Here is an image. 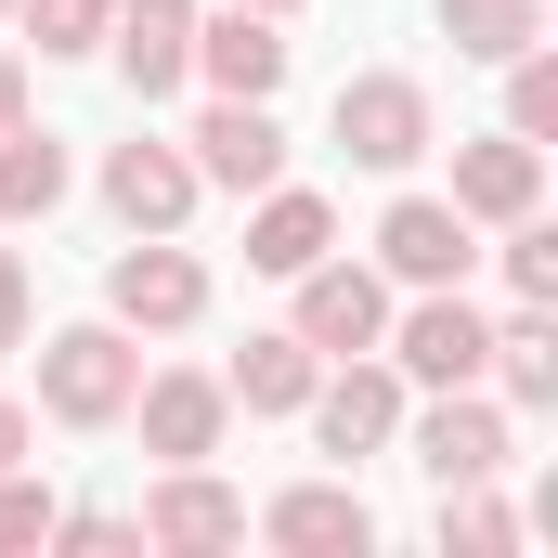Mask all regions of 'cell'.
<instances>
[{
	"label": "cell",
	"instance_id": "1",
	"mask_svg": "<svg viewBox=\"0 0 558 558\" xmlns=\"http://www.w3.org/2000/svg\"><path fill=\"white\" fill-rule=\"evenodd\" d=\"M131 390H143V351H131L118 312L39 338V416H52V428H118V416H131Z\"/></svg>",
	"mask_w": 558,
	"mask_h": 558
},
{
	"label": "cell",
	"instance_id": "2",
	"mask_svg": "<svg viewBox=\"0 0 558 558\" xmlns=\"http://www.w3.org/2000/svg\"><path fill=\"white\" fill-rule=\"evenodd\" d=\"M325 131H338V156L351 169H377V182H403L428 143V78H403V65H364V78H338V105H325Z\"/></svg>",
	"mask_w": 558,
	"mask_h": 558
},
{
	"label": "cell",
	"instance_id": "3",
	"mask_svg": "<svg viewBox=\"0 0 558 558\" xmlns=\"http://www.w3.org/2000/svg\"><path fill=\"white\" fill-rule=\"evenodd\" d=\"M105 312H118L131 338H182V325H208V260H195L182 234H131V247L105 260Z\"/></svg>",
	"mask_w": 558,
	"mask_h": 558
},
{
	"label": "cell",
	"instance_id": "4",
	"mask_svg": "<svg viewBox=\"0 0 558 558\" xmlns=\"http://www.w3.org/2000/svg\"><path fill=\"white\" fill-rule=\"evenodd\" d=\"M377 351L403 364V390H481L494 325H481V299H468V286H416V312H390V338H377Z\"/></svg>",
	"mask_w": 558,
	"mask_h": 558
},
{
	"label": "cell",
	"instance_id": "5",
	"mask_svg": "<svg viewBox=\"0 0 558 558\" xmlns=\"http://www.w3.org/2000/svg\"><path fill=\"white\" fill-rule=\"evenodd\" d=\"M403 403H416V390H403V364L338 351V364L312 377V403H299V416H312V441H325V454H390V441H403Z\"/></svg>",
	"mask_w": 558,
	"mask_h": 558
},
{
	"label": "cell",
	"instance_id": "6",
	"mask_svg": "<svg viewBox=\"0 0 558 558\" xmlns=\"http://www.w3.org/2000/svg\"><path fill=\"white\" fill-rule=\"evenodd\" d=\"M286 286H299V312H286V325H299V338H312L325 364H338V351H377V338H390V274H377V260H338V247H325L312 274H286Z\"/></svg>",
	"mask_w": 558,
	"mask_h": 558
},
{
	"label": "cell",
	"instance_id": "7",
	"mask_svg": "<svg viewBox=\"0 0 558 558\" xmlns=\"http://www.w3.org/2000/svg\"><path fill=\"white\" fill-rule=\"evenodd\" d=\"M468 260H481V221L454 195H390L377 208V274L390 286H468Z\"/></svg>",
	"mask_w": 558,
	"mask_h": 558
},
{
	"label": "cell",
	"instance_id": "8",
	"mask_svg": "<svg viewBox=\"0 0 558 558\" xmlns=\"http://www.w3.org/2000/svg\"><path fill=\"white\" fill-rule=\"evenodd\" d=\"M403 441H416V468L454 494V481H494L507 468V403L494 390H428V403H403Z\"/></svg>",
	"mask_w": 558,
	"mask_h": 558
},
{
	"label": "cell",
	"instance_id": "9",
	"mask_svg": "<svg viewBox=\"0 0 558 558\" xmlns=\"http://www.w3.org/2000/svg\"><path fill=\"white\" fill-rule=\"evenodd\" d=\"M143 546H156V558H221V546H247V494L195 454V468H169V481L143 494Z\"/></svg>",
	"mask_w": 558,
	"mask_h": 558
},
{
	"label": "cell",
	"instance_id": "10",
	"mask_svg": "<svg viewBox=\"0 0 558 558\" xmlns=\"http://www.w3.org/2000/svg\"><path fill=\"white\" fill-rule=\"evenodd\" d=\"M131 416H143V454H156V468H195V454H221L234 390H221L208 364H156V377L131 390Z\"/></svg>",
	"mask_w": 558,
	"mask_h": 558
},
{
	"label": "cell",
	"instance_id": "11",
	"mask_svg": "<svg viewBox=\"0 0 558 558\" xmlns=\"http://www.w3.org/2000/svg\"><path fill=\"white\" fill-rule=\"evenodd\" d=\"M182 156H195L208 195H260V182H286V131H274V105H247V92H208V118L182 131Z\"/></svg>",
	"mask_w": 558,
	"mask_h": 558
},
{
	"label": "cell",
	"instance_id": "12",
	"mask_svg": "<svg viewBox=\"0 0 558 558\" xmlns=\"http://www.w3.org/2000/svg\"><path fill=\"white\" fill-rule=\"evenodd\" d=\"M286 52H299L286 13H247V0H234V13H195V78H208V92L274 105V92H286Z\"/></svg>",
	"mask_w": 558,
	"mask_h": 558
},
{
	"label": "cell",
	"instance_id": "13",
	"mask_svg": "<svg viewBox=\"0 0 558 558\" xmlns=\"http://www.w3.org/2000/svg\"><path fill=\"white\" fill-rule=\"evenodd\" d=\"M195 195H208V182H195V156H182V143H156V131L105 156V208H118L131 234H182V221H195Z\"/></svg>",
	"mask_w": 558,
	"mask_h": 558
},
{
	"label": "cell",
	"instance_id": "14",
	"mask_svg": "<svg viewBox=\"0 0 558 558\" xmlns=\"http://www.w3.org/2000/svg\"><path fill=\"white\" fill-rule=\"evenodd\" d=\"M105 52H118V78H131V105H169V92L195 78V0H118V26H105Z\"/></svg>",
	"mask_w": 558,
	"mask_h": 558
},
{
	"label": "cell",
	"instance_id": "15",
	"mask_svg": "<svg viewBox=\"0 0 558 558\" xmlns=\"http://www.w3.org/2000/svg\"><path fill=\"white\" fill-rule=\"evenodd\" d=\"M260 533H274L286 558H364L377 546V507H364L351 481H286L274 507H260Z\"/></svg>",
	"mask_w": 558,
	"mask_h": 558
},
{
	"label": "cell",
	"instance_id": "16",
	"mask_svg": "<svg viewBox=\"0 0 558 558\" xmlns=\"http://www.w3.org/2000/svg\"><path fill=\"white\" fill-rule=\"evenodd\" d=\"M325 247H338V208H325L312 182H260V195H247V274L286 286V274H312Z\"/></svg>",
	"mask_w": 558,
	"mask_h": 558
},
{
	"label": "cell",
	"instance_id": "17",
	"mask_svg": "<svg viewBox=\"0 0 558 558\" xmlns=\"http://www.w3.org/2000/svg\"><path fill=\"white\" fill-rule=\"evenodd\" d=\"M454 208H468V221H520V208H546V143H520V131L454 143Z\"/></svg>",
	"mask_w": 558,
	"mask_h": 558
},
{
	"label": "cell",
	"instance_id": "18",
	"mask_svg": "<svg viewBox=\"0 0 558 558\" xmlns=\"http://www.w3.org/2000/svg\"><path fill=\"white\" fill-rule=\"evenodd\" d=\"M481 390H494L507 416H546V403H558V325H546V299H520V312L494 325V351H481Z\"/></svg>",
	"mask_w": 558,
	"mask_h": 558
},
{
	"label": "cell",
	"instance_id": "19",
	"mask_svg": "<svg viewBox=\"0 0 558 558\" xmlns=\"http://www.w3.org/2000/svg\"><path fill=\"white\" fill-rule=\"evenodd\" d=\"M312 377H325V351H312L299 325H260V338L221 364V390H234L247 416H299V403H312Z\"/></svg>",
	"mask_w": 558,
	"mask_h": 558
},
{
	"label": "cell",
	"instance_id": "20",
	"mask_svg": "<svg viewBox=\"0 0 558 558\" xmlns=\"http://www.w3.org/2000/svg\"><path fill=\"white\" fill-rule=\"evenodd\" d=\"M52 208H65V143L39 118H13L0 131V221H52Z\"/></svg>",
	"mask_w": 558,
	"mask_h": 558
},
{
	"label": "cell",
	"instance_id": "21",
	"mask_svg": "<svg viewBox=\"0 0 558 558\" xmlns=\"http://www.w3.org/2000/svg\"><path fill=\"white\" fill-rule=\"evenodd\" d=\"M441 39H454L468 65H507V52L546 39V0H441Z\"/></svg>",
	"mask_w": 558,
	"mask_h": 558
},
{
	"label": "cell",
	"instance_id": "22",
	"mask_svg": "<svg viewBox=\"0 0 558 558\" xmlns=\"http://www.w3.org/2000/svg\"><path fill=\"white\" fill-rule=\"evenodd\" d=\"M507 546H520V507L494 481H454L441 494V558H507Z\"/></svg>",
	"mask_w": 558,
	"mask_h": 558
},
{
	"label": "cell",
	"instance_id": "23",
	"mask_svg": "<svg viewBox=\"0 0 558 558\" xmlns=\"http://www.w3.org/2000/svg\"><path fill=\"white\" fill-rule=\"evenodd\" d=\"M494 234H507V247H494V260H507V299H546L558 312V221L520 208V221H494Z\"/></svg>",
	"mask_w": 558,
	"mask_h": 558
},
{
	"label": "cell",
	"instance_id": "24",
	"mask_svg": "<svg viewBox=\"0 0 558 558\" xmlns=\"http://www.w3.org/2000/svg\"><path fill=\"white\" fill-rule=\"evenodd\" d=\"M507 131H520V143H558V52H546V39L507 52Z\"/></svg>",
	"mask_w": 558,
	"mask_h": 558
},
{
	"label": "cell",
	"instance_id": "25",
	"mask_svg": "<svg viewBox=\"0 0 558 558\" xmlns=\"http://www.w3.org/2000/svg\"><path fill=\"white\" fill-rule=\"evenodd\" d=\"M13 13L39 52H105V26H118V0H13Z\"/></svg>",
	"mask_w": 558,
	"mask_h": 558
},
{
	"label": "cell",
	"instance_id": "26",
	"mask_svg": "<svg viewBox=\"0 0 558 558\" xmlns=\"http://www.w3.org/2000/svg\"><path fill=\"white\" fill-rule=\"evenodd\" d=\"M52 546L65 558H143V520H118V507H52Z\"/></svg>",
	"mask_w": 558,
	"mask_h": 558
},
{
	"label": "cell",
	"instance_id": "27",
	"mask_svg": "<svg viewBox=\"0 0 558 558\" xmlns=\"http://www.w3.org/2000/svg\"><path fill=\"white\" fill-rule=\"evenodd\" d=\"M13 546H52V494H39L26 468H0V558Z\"/></svg>",
	"mask_w": 558,
	"mask_h": 558
},
{
	"label": "cell",
	"instance_id": "28",
	"mask_svg": "<svg viewBox=\"0 0 558 558\" xmlns=\"http://www.w3.org/2000/svg\"><path fill=\"white\" fill-rule=\"evenodd\" d=\"M26 312H39V299H26V260H13V247H0V351H13V338H26Z\"/></svg>",
	"mask_w": 558,
	"mask_h": 558
},
{
	"label": "cell",
	"instance_id": "29",
	"mask_svg": "<svg viewBox=\"0 0 558 558\" xmlns=\"http://www.w3.org/2000/svg\"><path fill=\"white\" fill-rule=\"evenodd\" d=\"M26 441H39V416H26V403L0 390V468H26Z\"/></svg>",
	"mask_w": 558,
	"mask_h": 558
},
{
	"label": "cell",
	"instance_id": "30",
	"mask_svg": "<svg viewBox=\"0 0 558 558\" xmlns=\"http://www.w3.org/2000/svg\"><path fill=\"white\" fill-rule=\"evenodd\" d=\"M13 118H26V65L0 52V131H13Z\"/></svg>",
	"mask_w": 558,
	"mask_h": 558
},
{
	"label": "cell",
	"instance_id": "31",
	"mask_svg": "<svg viewBox=\"0 0 558 558\" xmlns=\"http://www.w3.org/2000/svg\"><path fill=\"white\" fill-rule=\"evenodd\" d=\"M247 13H299V0H247Z\"/></svg>",
	"mask_w": 558,
	"mask_h": 558
},
{
	"label": "cell",
	"instance_id": "32",
	"mask_svg": "<svg viewBox=\"0 0 558 558\" xmlns=\"http://www.w3.org/2000/svg\"><path fill=\"white\" fill-rule=\"evenodd\" d=\"M0 26H13V0H0Z\"/></svg>",
	"mask_w": 558,
	"mask_h": 558
}]
</instances>
